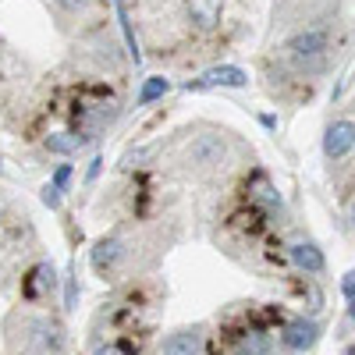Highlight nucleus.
<instances>
[{"instance_id": "4be33fe9", "label": "nucleus", "mask_w": 355, "mask_h": 355, "mask_svg": "<svg viewBox=\"0 0 355 355\" xmlns=\"http://www.w3.org/2000/svg\"><path fill=\"white\" fill-rule=\"evenodd\" d=\"M348 320H355V295L348 299Z\"/></svg>"}, {"instance_id": "f03ea898", "label": "nucleus", "mask_w": 355, "mask_h": 355, "mask_svg": "<svg viewBox=\"0 0 355 355\" xmlns=\"http://www.w3.org/2000/svg\"><path fill=\"white\" fill-rule=\"evenodd\" d=\"M242 89V85H249V75L242 71V68H234V64H220V68H210V71H202L199 78H192V82H185V89L189 93H202V89Z\"/></svg>"}, {"instance_id": "f3484780", "label": "nucleus", "mask_w": 355, "mask_h": 355, "mask_svg": "<svg viewBox=\"0 0 355 355\" xmlns=\"http://www.w3.org/2000/svg\"><path fill=\"white\" fill-rule=\"evenodd\" d=\"M68 182H71V164H61V167L53 171V185L64 192V189H68Z\"/></svg>"}, {"instance_id": "a211bd4d", "label": "nucleus", "mask_w": 355, "mask_h": 355, "mask_svg": "<svg viewBox=\"0 0 355 355\" xmlns=\"http://www.w3.org/2000/svg\"><path fill=\"white\" fill-rule=\"evenodd\" d=\"M85 4H89V0H57V8H61V11H71V15L82 11Z\"/></svg>"}, {"instance_id": "9d476101", "label": "nucleus", "mask_w": 355, "mask_h": 355, "mask_svg": "<svg viewBox=\"0 0 355 355\" xmlns=\"http://www.w3.org/2000/svg\"><path fill=\"white\" fill-rule=\"evenodd\" d=\"M85 142H89V135L53 132V135H46V150H50V153H57V157H71V153H78V150H82Z\"/></svg>"}, {"instance_id": "7ed1b4c3", "label": "nucleus", "mask_w": 355, "mask_h": 355, "mask_svg": "<svg viewBox=\"0 0 355 355\" xmlns=\"http://www.w3.org/2000/svg\"><path fill=\"white\" fill-rule=\"evenodd\" d=\"M355 150V121H334L323 132V153L327 160H341Z\"/></svg>"}, {"instance_id": "5701e85b", "label": "nucleus", "mask_w": 355, "mask_h": 355, "mask_svg": "<svg viewBox=\"0 0 355 355\" xmlns=\"http://www.w3.org/2000/svg\"><path fill=\"white\" fill-rule=\"evenodd\" d=\"M352 220H355V202H352Z\"/></svg>"}, {"instance_id": "0eeeda50", "label": "nucleus", "mask_w": 355, "mask_h": 355, "mask_svg": "<svg viewBox=\"0 0 355 355\" xmlns=\"http://www.w3.org/2000/svg\"><path fill=\"white\" fill-rule=\"evenodd\" d=\"M199 352H202L199 331H178L160 345V355H199Z\"/></svg>"}, {"instance_id": "393cba45", "label": "nucleus", "mask_w": 355, "mask_h": 355, "mask_svg": "<svg viewBox=\"0 0 355 355\" xmlns=\"http://www.w3.org/2000/svg\"><path fill=\"white\" fill-rule=\"evenodd\" d=\"M0 171H4V160H0Z\"/></svg>"}, {"instance_id": "ddd939ff", "label": "nucleus", "mask_w": 355, "mask_h": 355, "mask_svg": "<svg viewBox=\"0 0 355 355\" xmlns=\"http://www.w3.org/2000/svg\"><path fill=\"white\" fill-rule=\"evenodd\" d=\"M270 352V338H266L263 331H249V334H242V341H239V355H266Z\"/></svg>"}, {"instance_id": "9b49d317", "label": "nucleus", "mask_w": 355, "mask_h": 355, "mask_svg": "<svg viewBox=\"0 0 355 355\" xmlns=\"http://www.w3.org/2000/svg\"><path fill=\"white\" fill-rule=\"evenodd\" d=\"M249 192H252V199H256V202H263V206H266V210H281V192H277L270 182H266L263 174H256V178H252Z\"/></svg>"}, {"instance_id": "423d86ee", "label": "nucleus", "mask_w": 355, "mask_h": 355, "mask_svg": "<svg viewBox=\"0 0 355 355\" xmlns=\"http://www.w3.org/2000/svg\"><path fill=\"white\" fill-rule=\"evenodd\" d=\"M288 252H291V263L306 274H323V266H327V259H323V252L313 242H295Z\"/></svg>"}, {"instance_id": "2eb2a0df", "label": "nucleus", "mask_w": 355, "mask_h": 355, "mask_svg": "<svg viewBox=\"0 0 355 355\" xmlns=\"http://www.w3.org/2000/svg\"><path fill=\"white\" fill-rule=\"evenodd\" d=\"M64 306H68V309L78 306V284H75V274H68V281H64Z\"/></svg>"}, {"instance_id": "dca6fc26", "label": "nucleus", "mask_w": 355, "mask_h": 355, "mask_svg": "<svg viewBox=\"0 0 355 355\" xmlns=\"http://www.w3.org/2000/svg\"><path fill=\"white\" fill-rule=\"evenodd\" d=\"M46 206H50V210H57V206H61V189H57L53 182L50 185H43V196H40Z\"/></svg>"}, {"instance_id": "6e6552de", "label": "nucleus", "mask_w": 355, "mask_h": 355, "mask_svg": "<svg viewBox=\"0 0 355 355\" xmlns=\"http://www.w3.org/2000/svg\"><path fill=\"white\" fill-rule=\"evenodd\" d=\"M189 18L196 21V28L210 33L220 21V0H189Z\"/></svg>"}, {"instance_id": "b1692460", "label": "nucleus", "mask_w": 355, "mask_h": 355, "mask_svg": "<svg viewBox=\"0 0 355 355\" xmlns=\"http://www.w3.org/2000/svg\"><path fill=\"white\" fill-rule=\"evenodd\" d=\"M348 355H355V345H352V348H348Z\"/></svg>"}, {"instance_id": "f8f14e48", "label": "nucleus", "mask_w": 355, "mask_h": 355, "mask_svg": "<svg viewBox=\"0 0 355 355\" xmlns=\"http://www.w3.org/2000/svg\"><path fill=\"white\" fill-rule=\"evenodd\" d=\"M167 89H171V82H167V78H160V75L146 78V82H142V89H139V100H135V103H139V107H150L153 100H160V96L167 93Z\"/></svg>"}, {"instance_id": "6ab92c4d", "label": "nucleus", "mask_w": 355, "mask_h": 355, "mask_svg": "<svg viewBox=\"0 0 355 355\" xmlns=\"http://www.w3.org/2000/svg\"><path fill=\"white\" fill-rule=\"evenodd\" d=\"M341 291L348 295V299H352V295H355V270H352V274H348V277L341 281Z\"/></svg>"}, {"instance_id": "20e7f679", "label": "nucleus", "mask_w": 355, "mask_h": 355, "mask_svg": "<svg viewBox=\"0 0 355 355\" xmlns=\"http://www.w3.org/2000/svg\"><path fill=\"white\" fill-rule=\"evenodd\" d=\"M316 341H320V323L316 320H295V323H288L284 334H281V345L288 352H306Z\"/></svg>"}, {"instance_id": "f257e3e1", "label": "nucleus", "mask_w": 355, "mask_h": 355, "mask_svg": "<svg viewBox=\"0 0 355 355\" xmlns=\"http://www.w3.org/2000/svg\"><path fill=\"white\" fill-rule=\"evenodd\" d=\"M291 61L299 64L302 71H320L323 68V53H327V33L320 28H309V33H299L288 43Z\"/></svg>"}, {"instance_id": "1a4fd4ad", "label": "nucleus", "mask_w": 355, "mask_h": 355, "mask_svg": "<svg viewBox=\"0 0 355 355\" xmlns=\"http://www.w3.org/2000/svg\"><path fill=\"white\" fill-rule=\"evenodd\" d=\"M125 256V245H121V239H100L96 245H93V266L96 270H110V266Z\"/></svg>"}, {"instance_id": "4468645a", "label": "nucleus", "mask_w": 355, "mask_h": 355, "mask_svg": "<svg viewBox=\"0 0 355 355\" xmlns=\"http://www.w3.org/2000/svg\"><path fill=\"white\" fill-rule=\"evenodd\" d=\"M114 8H117V18H121V33L128 40V53H132V61L139 64V46H135V36H132V21H128V11H125V0H114Z\"/></svg>"}, {"instance_id": "39448f33", "label": "nucleus", "mask_w": 355, "mask_h": 355, "mask_svg": "<svg viewBox=\"0 0 355 355\" xmlns=\"http://www.w3.org/2000/svg\"><path fill=\"white\" fill-rule=\"evenodd\" d=\"M189 160L199 164V167H214L224 160V139L217 135H199L192 146H189Z\"/></svg>"}, {"instance_id": "412c9836", "label": "nucleus", "mask_w": 355, "mask_h": 355, "mask_svg": "<svg viewBox=\"0 0 355 355\" xmlns=\"http://www.w3.org/2000/svg\"><path fill=\"white\" fill-rule=\"evenodd\" d=\"M96 355H125V352H117L114 345H100V348H96Z\"/></svg>"}, {"instance_id": "aec40b11", "label": "nucleus", "mask_w": 355, "mask_h": 355, "mask_svg": "<svg viewBox=\"0 0 355 355\" xmlns=\"http://www.w3.org/2000/svg\"><path fill=\"white\" fill-rule=\"evenodd\" d=\"M100 167H103V160L96 157L93 164H89V182H96V178H100Z\"/></svg>"}]
</instances>
